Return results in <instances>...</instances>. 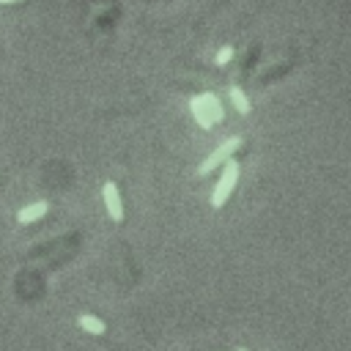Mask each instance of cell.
<instances>
[{
	"label": "cell",
	"instance_id": "cell-2",
	"mask_svg": "<svg viewBox=\"0 0 351 351\" xmlns=\"http://www.w3.org/2000/svg\"><path fill=\"white\" fill-rule=\"evenodd\" d=\"M236 184H239V162L230 156V159L225 162V167H222V176H219L214 192H211V206H214V208H222V206L228 203L230 192L236 189Z\"/></svg>",
	"mask_w": 351,
	"mask_h": 351
},
{
	"label": "cell",
	"instance_id": "cell-7",
	"mask_svg": "<svg viewBox=\"0 0 351 351\" xmlns=\"http://www.w3.org/2000/svg\"><path fill=\"white\" fill-rule=\"evenodd\" d=\"M80 329H85L88 335H104V321H99L96 315L85 313V315H80Z\"/></svg>",
	"mask_w": 351,
	"mask_h": 351
},
{
	"label": "cell",
	"instance_id": "cell-8",
	"mask_svg": "<svg viewBox=\"0 0 351 351\" xmlns=\"http://www.w3.org/2000/svg\"><path fill=\"white\" fill-rule=\"evenodd\" d=\"M230 58H233V47L228 44V47H222V49L217 52V58H214V60H217V66H225Z\"/></svg>",
	"mask_w": 351,
	"mask_h": 351
},
{
	"label": "cell",
	"instance_id": "cell-10",
	"mask_svg": "<svg viewBox=\"0 0 351 351\" xmlns=\"http://www.w3.org/2000/svg\"><path fill=\"white\" fill-rule=\"evenodd\" d=\"M236 351H247V348H236Z\"/></svg>",
	"mask_w": 351,
	"mask_h": 351
},
{
	"label": "cell",
	"instance_id": "cell-3",
	"mask_svg": "<svg viewBox=\"0 0 351 351\" xmlns=\"http://www.w3.org/2000/svg\"><path fill=\"white\" fill-rule=\"evenodd\" d=\"M241 148V137H230V140H225L217 151H211L203 162H200V167H197V176H208L217 165H222V162H228L230 159V154H236Z\"/></svg>",
	"mask_w": 351,
	"mask_h": 351
},
{
	"label": "cell",
	"instance_id": "cell-4",
	"mask_svg": "<svg viewBox=\"0 0 351 351\" xmlns=\"http://www.w3.org/2000/svg\"><path fill=\"white\" fill-rule=\"evenodd\" d=\"M101 197H104V208H107L110 219L112 222H121L123 219V203H121V192H118V186L112 181H107L101 186Z\"/></svg>",
	"mask_w": 351,
	"mask_h": 351
},
{
	"label": "cell",
	"instance_id": "cell-6",
	"mask_svg": "<svg viewBox=\"0 0 351 351\" xmlns=\"http://www.w3.org/2000/svg\"><path fill=\"white\" fill-rule=\"evenodd\" d=\"M228 90H230V101H233L236 112H239V115H247V112H250V99L244 96V90H241L239 85H230Z\"/></svg>",
	"mask_w": 351,
	"mask_h": 351
},
{
	"label": "cell",
	"instance_id": "cell-1",
	"mask_svg": "<svg viewBox=\"0 0 351 351\" xmlns=\"http://www.w3.org/2000/svg\"><path fill=\"white\" fill-rule=\"evenodd\" d=\"M189 107H192L195 121H197L203 129H211L217 121H222V107H219V101H217L214 93H200V96H195Z\"/></svg>",
	"mask_w": 351,
	"mask_h": 351
},
{
	"label": "cell",
	"instance_id": "cell-9",
	"mask_svg": "<svg viewBox=\"0 0 351 351\" xmlns=\"http://www.w3.org/2000/svg\"><path fill=\"white\" fill-rule=\"evenodd\" d=\"M11 3H22V0H0V5H11Z\"/></svg>",
	"mask_w": 351,
	"mask_h": 351
},
{
	"label": "cell",
	"instance_id": "cell-5",
	"mask_svg": "<svg viewBox=\"0 0 351 351\" xmlns=\"http://www.w3.org/2000/svg\"><path fill=\"white\" fill-rule=\"evenodd\" d=\"M47 211H49V203H47V200H36V203H30V206H25V208L16 211V222H19V225H33V222L41 219Z\"/></svg>",
	"mask_w": 351,
	"mask_h": 351
}]
</instances>
